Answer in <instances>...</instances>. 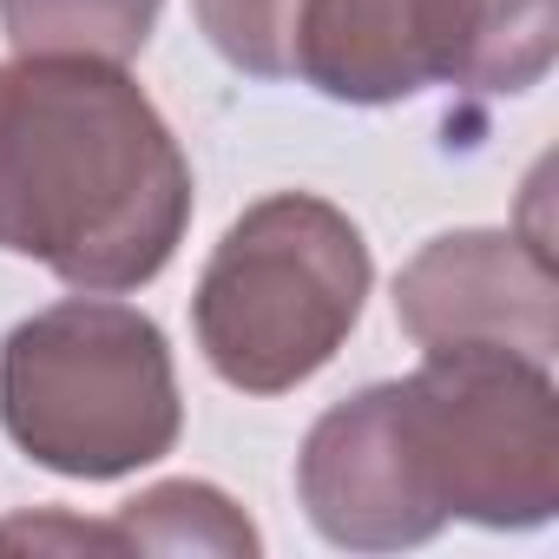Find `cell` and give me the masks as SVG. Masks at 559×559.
Here are the masks:
<instances>
[{
    "label": "cell",
    "instance_id": "obj_1",
    "mask_svg": "<svg viewBox=\"0 0 559 559\" xmlns=\"http://www.w3.org/2000/svg\"><path fill=\"white\" fill-rule=\"evenodd\" d=\"M185 165L112 67L27 60L0 73V243L73 284H139L185 224Z\"/></svg>",
    "mask_w": 559,
    "mask_h": 559
},
{
    "label": "cell",
    "instance_id": "obj_2",
    "mask_svg": "<svg viewBox=\"0 0 559 559\" xmlns=\"http://www.w3.org/2000/svg\"><path fill=\"white\" fill-rule=\"evenodd\" d=\"M362 284V237L330 204L276 198L250 211L224 237L198 304L211 362L243 389H284L310 376L356 323Z\"/></svg>",
    "mask_w": 559,
    "mask_h": 559
},
{
    "label": "cell",
    "instance_id": "obj_3",
    "mask_svg": "<svg viewBox=\"0 0 559 559\" xmlns=\"http://www.w3.org/2000/svg\"><path fill=\"white\" fill-rule=\"evenodd\" d=\"M8 421L67 467L112 474L152 461L171 435V376L152 323L112 304H67L8 343Z\"/></svg>",
    "mask_w": 559,
    "mask_h": 559
},
{
    "label": "cell",
    "instance_id": "obj_4",
    "mask_svg": "<svg viewBox=\"0 0 559 559\" xmlns=\"http://www.w3.org/2000/svg\"><path fill=\"white\" fill-rule=\"evenodd\" d=\"M552 60V0H297L290 67L336 99H395L428 80L520 93Z\"/></svg>",
    "mask_w": 559,
    "mask_h": 559
},
{
    "label": "cell",
    "instance_id": "obj_5",
    "mask_svg": "<svg viewBox=\"0 0 559 559\" xmlns=\"http://www.w3.org/2000/svg\"><path fill=\"white\" fill-rule=\"evenodd\" d=\"M21 47H67V53H132L152 27L158 0H0Z\"/></svg>",
    "mask_w": 559,
    "mask_h": 559
},
{
    "label": "cell",
    "instance_id": "obj_6",
    "mask_svg": "<svg viewBox=\"0 0 559 559\" xmlns=\"http://www.w3.org/2000/svg\"><path fill=\"white\" fill-rule=\"evenodd\" d=\"M204 21L230 60H243L257 73L290 67V53L276 60V40L297 34V0H204Z\"/></svg>",
    "mask_w": 559,
    "mask_h": 559
}]
</instances>
